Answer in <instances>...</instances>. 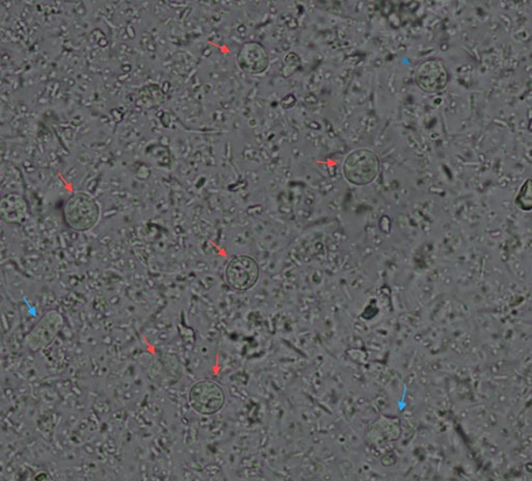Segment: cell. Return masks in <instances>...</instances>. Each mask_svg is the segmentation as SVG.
<instances>
[{"instance_id":"cell-3","label":"cell","mask_w":532,"mask_h":481,"mask_svg":"<svg viewBox=\"0 0 532 481\" xmlns=\"http://www.w3.org/2000/svg\"><path fill=\"white\" fill-rule=\"evenodd\" d=\"M260 270L257 261L247 255H237L225 270L227 284L237 292H247L257 284Z\"/></svg>"},{"instance_id":"cell-6","label":"cell","mask_w":532,"mask_h":481,"mask_svg":"<svg viewBox=\"0 0 532 481\" xmlns=\"http://www.w3.org/2000/svg\"><path fill=\"white\" fill-rule=\"evenodd\" d=\"M450 82V73L445 63L439 59L425 60L415 71V82L424 93L438 94Z\"/></svg>"},{"instance_id":"cell-2","label":"cell","mask_w":532,"mask_h":481,"mask_svg":"<svg viewBox=\"0 0 532 481\" xmlns=\"http://www.w3.org/2000/svg\"><path fill=\"white\" fill-rule=\"evenodd\" d=\"M380 169L378 154L366 148L352 151L343 162L344 178L356 187H365L372 183L377 179Z\"/></svg>"},{"instance_id":"cell-5","label":"cell","mask_w":532,"mask_h":481,"mask_svg":"<svg viewBox=\"0 0 532 481\" xmlns=\"http://www.w3.org/2000/svg\"><path fill=\"white\" fill-rule=\"evenodd\" d=\"M63 327V317L59 311H48L25 337L28 351L38 352L51 346Z\"/></svg>"},{"instance_id":"cell-1","label":"cell","mask_w":532,"mask_h":481,"mask_svg":"<svg viewBox=\"0 0 532 481\" xmlns=\"http://www.w3.org/2000/svg\"><path fill=\"white\" fill-rule=\"evenodd\" d=\"M101 216V205L93 196L83 192L71 196L63 207V222L77 232L94 229Z\"/></svg>"},{"instance_id":"cell-7","label":"cell","mask_w":532,"mask_h":481,"mask_svg":"<svg viewBox=\"0 0 532 481\" xmlns=\"http://www.w3.org/2000/svg\"><path fill=\"white\" fill-rule=\"evenodd\" d=\"M237 63L241 70L252 75L264 74L269 67L266 48L257 42H249V43L241 46L237 55Z\"/></svg>"},{"instance_id":"cell-8","label":"cell","mask_w":532,"mask_h":481,"mask_svg":"<svg viewBox=\"0 0 532 481\" xmlns=\"http://www.w3.org/2000/svg\"><path fill=\"white\" fill-rule=\"evenodd\" d=\"M27 216V202L23 196L9 193L3 197L2 202H0V216L5 224H23Z\"/></svg>"},{"instance_id":"cell-4","label":"cell","mask_w":532,"mask_h":481,"mask_svg":"<svg viewBox=\"0 0 532 481\" xmlns=\"http://www.w3.org/2000/svg\"><path fill=\"white\" fill-rule=\"evenodd\" d=\"M225 401L223 388L208 380L197 381L189 393V406L202 415H214L221 411Z\"/></svg>"},{"instance_id":"cell-9","label":"cell","mask_w":532,"mask_h":481,"mask_svg":"<svg viewBox=\"0 0 532 481\" xmlns=\"http://www.w3.org/2000/svg\"><path fill=\"white\" fill-rule=\"evenodd\" d=\"M515 204L517 207L522 210L529 211L532 207L531 200V180L527 179V182L521 187L519 193H517L515 200Z\"/></svg>"}]
</instances>
